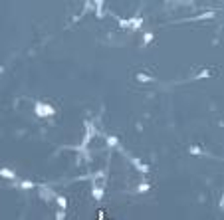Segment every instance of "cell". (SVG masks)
<instances>
[{
	"label": "cell",
	"mask_w": 224,
	"mask_h": 220,
	"mask_svg": "<svg viewBox=\"0 0 224 220\" xmlns=\"http://www.w3.org/2000/svg\"><path fill=\"white\" fill-rule=\"evenodd\" d=\"M36 113L40 115V117H46V115H52L54 109L52 105H44V103H36Z\"/></svg>",
	"instance_id": "1"
},
{
	"label": "cell",
	"mask_w": 224,
	"mask_h": 220,
	"mask_svg": "<svg viewBox=\"0 0 224 220\" xmlns=\"http://www.w3.org/2000/svg\"><path fill=\"white\" fill-rule=\"evenodd\" d=\"M0 174H2L4 179H14V177H16V174H14L12 171H8V169H2V171H0Z\"/></svg>",
	"instance_id": "2"
},
{
	"label": "cell",
	"mask_w": 224,
	"mask_h": 220,
	"mask_svg": "<svg viewBox=\"0 0 224 220\" xmlns=\"http://www.w3.org/2000/svg\"><path fill=\"white\" fill-rule=\"evenodd\" d=\"M58 202H59V204H62V208H66V204H67V202H66V200H64V198H62V196H59V198H58Z\"/></svg>",
	"instance_id": "3"
}]
</instances>
